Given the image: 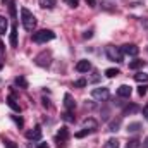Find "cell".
I'll list each match as a JSON object with an SVG mask.
<instances>
[{
    "instance_id": "d590c367",
    "label": "cell",
    "mask_w": 148,
    "mask_h": 148,
    "mask_svg": "<svg viewBox=\"0 0 148 148\" xmlns=\"http://www.w3.org/2000/svg\"><path fill=\"white\" fill-rule=\"evenodd\" d=\"M93 36V31H86V33H84V38H91Z\"/></svg>"
},
{
    "instance_id": "30bf717a",
    "label": "cell",
    "mask_w": 148,
    "mask_h": 148,
    "mask_svg": "<svg viewBox=\"0 0 148 148\" xmlns=\"http://www.w3.org/2000/svg\"><path fill=\"white\" fill-rule=\"evenodd\" d=\"M90 69H91V62L90 60H79L76 64V71L77 73H88Z\"/></svg>"
},
{
    "instance_id": "4316f807",
    "label": "cell",
    "mask_w": 148,
    "mask_h": 148,
    "mask_svg": "<svg viewBox=\"0 0 148 148\" xmlns=\"http://www.w3.org/2000/svg\"><path fill=\"white\" fill-rule=\"evenodd\" d=\"M88 133H91V129H83V131H79V133H76V138H83V136H86Z\"/></svg>"
},
{
    "instance_id": "7a4b0ae2",
    "label": "cell",
    "mask_w": 148,
    "mask_h": 148,
    "mask_svg": "<svg viewBox=\"0 0 148 148\" xmlns=\"http://www.w3.org/2000/svg\"><path fill=\"white\" fill-rule=\"evenodd\" d=\"M105 53H107V59L112 60V62H122V59H124L122 50L119 47H115V45H109L105 48Z\"/></svg>"
},
{
    "instance_id": "f1b7e54d",
    "label": "cell",
    "mask_w": 148,
    "mask_h": 148,
    "mask_svg": "<svg viewBox=\"0 0 148 148\" xmlns=\"http://www.w3.org/2000/svg\"><path fill=\"white\" fill-rule=\"evenodd\" d=\"M66 3H67L69 7H74V9H76V7L79 5V0H66Z\"/></svg>"
},
{
    "instance_id": "2e32d148",
    "label": "cell",
    "mask_w": 148,
    "mask_h": 148,
    "mask_svg": "<svg viewBox=\"0 0 148 148\" xmlns=\"http://www.w3.org/2000/svg\"><path fill=\"white\" fill-rule=\"evenodd\" d=\"M143 66H145V60H141V59H136V60L129 62V69H133V71H136V69H140Z\"/></svg>"
},
{
    "instance_id": "4dcf8cb0",
    "label": "cell",
    "mask_w": 148,
    "mask_h": 148,
    "mask_svg": "<svg viewBox=\"0 0 148 148\" xmlns=\"http://www.w3.org/2000/svg\"><path fill=\"white\" fill-rule=\"evenodd\" d=\"M138 110V107H136V105H131V107H126V109H124V114H129V112H136Z\"/></svg>"
},
{
    "instance_id": "ac0fdd59",
    "label": "cell",
    "mask_w": 148,
    "mask_h": 148,
    "mask_svg": "<svg viewBox=\"0 0 148 148\" xmlns=\"http://www.w3.org/2000/svg\"><path fill=\"white\" fill-rule=\"evenodd\" d=\"M134 79H136L138 83H145V84H148V74H147V73H138V74H134Z\"/></svg>"
},
{
    "instance_id": "d6a6232c",
    "label": "cell",
    "mask_w": 148,
    "mask_h": 148,
    "mask_svg": "<svg viewBox=\"0 0 148 148\" xmlns=\"http://www.w3.org/2000/svg\"><path fill=\"white\" fill-rule=\"evenodd\" d=\"M10 14L16 16V3H14V2H10Z\"/></svg>"
},
{
    "instance_id": "52a82bcc",
    "label": "cell",
    "mask_w": 148,
    "mask_h": 148,
    "mask_svg": "<svg viewBox=\"0 0 148 148\" xmlns=\"http://www.w3.org/2000/svg\"><path fill=\"white\" fill-rule=\"evenodd\" d=\"M26 138L28 140H33V141H40L41 140V127L40 126H35L31 131L26 133Z\"/></svg>"
},
{
    "instance_id": "277c9868",
    "label": "cell",
    "mask_w": 148,
    "mask_h": 148,
    "mask_svg": "<svg viewBox=\"0 0 148 148\" xmlns=\"http://www.w3.org/2000/svg\"><path fill=\"white\" fill-rule=\"evenodd\" d=\"M91 97L95 98V100H98V102H105V100H109V97H110V91H109V88H93L91 90Z\"/></svg>"
},
{
    "instance_id": "7c38bea8",
    "label": "cell",
    "mask_w": 148,
    "mask_h": 148,
    "mask_svg": "<svg viewBox=\"0 0 148 148\" xmlns=\"http://www.w3.org/2000/svg\"><path fill=\"white\" fill-rule=\"evenodd\" d=\"M7 105H9L12 110L21 112V107H19V103L16 102V97H14V95H9V97H7Z\"/></svg>"
},
{
    "instance_id": "74e56055",
    "label": "cell",
    "mask_w": 148,
    "mask_h": 148,
    "mask_svg": "<svg viewBox=\"0 0 148 148\" xmlns=\"http://www.w3.org/2000/svg\"><path fill=\"white\" fill-rule=\"evenodd\" d=\"M38 148H50L47 143H38Z\"/></svg>"
},
{
    "instance_id": "3957f363",
    "label": "cell",
    "mask_w": 148,
    "mask_h": 148,
    "mask_svg": "<svg viewBox=\"0 0 148 148\" xmlns=\"http://www.w3.org/2000/svg\"><path fill=\"white\" fill-rule=\"evenodd\" d=\"M53 38H55V33L52 29H40L36 33H33V41L35 43H47Z\"/></svg>"
},
{
    "instance_id": "f546056e",
    "label": "cell",
    "mask_w": 148,
    "mask_h": 148,
    "mask_svg": "<svg viewBox=\"0 0 148 148\" xmlns=\"http://www.w3.org/2000/svg\"><path fill=\"white\" fill-rule=\"evenodd\" d=\"M64 119H66L67 122H73V121H74L73 114H71V112H69V110H67V112H66V114H64Z\"/></svg>"
},
{
    "instance_id": "603a6c76",
    "label": "cell",
    "mask_w": 148,
    "mask_h": 148,
    "mask_svg": "<svg viewBox=\"0 0 148 148\" xmlns=\"http://www.w3.org/2000/svg\"><path fill=\"white\" fill-rule=\"evenodd\" d=\"M140 127H141L140 122H131V124L127 126V131H129V133H136V131H140Z\"/></svg>"
},
{
    "instance_id": "44dd1931",
    "label": "cell",
    "mask_w": 148,
    "mask_h": 148,
    "mask_svg": "<svg viewBox=\"0 0 148 148\" xmlns=\"http://www.w3.org/2000/svg\"><path fill=\"white\" fill-rule=\"evenodd\" d=\"M121 71L119 69H115V67H110V69H105V76L107 77H115V76H119Z\"/></svg>"
},
{
    "instance_id": "484cf974",
    "label": "cell",
    "mask_w": 148,
    "mask_h": 148,
    "mask_svg": "<svg viewBox=\"0 0 148 148\" xmlns=\"http://www.w3.org/2000/svg\"><path fill=\"white\" fill-rule=\"evenodd\" d=\"M83 86H86V79H77V81H74V88H83Z\"/></svg>"
},
{
    "instance_id": "e575fe53",
    "label": "cell",
    "mask_w": 148,
    "mask_h": 148,
    "mask_svg": "<svg viewBox=\"0 0 148 148\" xmlns=\"http://www.w3.org/2000/svg\"><path fill=\"white\" fill-rule=\"evenodd\" d=\"M143 115H145V117L148 119V103L145 105V107H143Z\"/></svg>"
},
{
    "instance_id": "9c48e42d",
    "label": "cell",
    "mask_w": 148,
    "mask_h": 148,
    "mask_svg": "<svg viewBox=\"0 0 148 148\" xmlns=\"http://www.w3.org/2000/svg\"><path fill=\"white\" fill-rule=\"evenodd\" d=\"M69 140V131H67V127H60V131H59V134H57V143H59V148L62 147V143H66Z\"/></svg>"
},
{
    "instance_id": "7402d4cb",
    "label": "cell",
    "mask_w": 148,
    "mask_h": 148,
    "mask_svg": "<svg viewBox=\"0 0 148 148\" xmlns=\"http://www.w3.org/2000/svg\"><path fill=\"white\" fill-rule=\"evenodd\" d=\"M16 84L21 86V88H28V81H26V77H23V76H17V77H16Z\"/></svg>"
},
{
    "instance_id": "d4e9b609",
    "label": "cell",
    "mask_w": 148,
    "mask_h": 148,
    "mask_svg": "<svg viewBox=\"0 0 148 148\" xmlns=\"http://www.w3.org/2000/svg\"><path fill=\"white\" fill-rule=\"evenodd\" d=\"M147 93H148V86H147V84H143V86H140V88H138V95H140V97H145Z\"/></svg>"
},
{
    "instance_id": "8fae6325",
    "label": "cell",
    "mask_w": 148,
    "mask_h": 148,
    "mask_svg": "<svg viewBox=\"0 0 148 148\" xmlns=\"http://www.w3.org/2000/svg\"><path fill=\"white\" fill-rule=\"evenodd\" d=\"M64 105H66V109H67L69 112L76 109V102H74V98L69 95V93H66V95H64Z\"/></svg>"
},
{
    "instance_id": "5b68a950",
    "label": "cell",
    "mask_w": 148,
    "mask_h": 148,
    "mask_svg": "<svg viewBox=\"0 0 148 148\" xmlns=\"http://www.w3.org/2000/svg\"><path fill=\"white\" fill-rule=\"evenodd\" d=\"M35 62H36L40 67H48L50 62H52V55H50V52H41L40 55H36Z\"/></svg>"
},
{
    "instance_id": "6da1fadb",
    "label": "cell",
    "mask_w": 148,
    "mask_h": 148,
    "mask_svg": "<svg viewBox=\"0 0 148 148\" xmlns=\"http://www.w3.org/2000/svg\"><path fill=\"white\" fill-rule=\"evenodd\" d=\"M21 23H23V26H24L26 31H33V29L36 28V17H35V14H33L29 9H26V7L21 9Z\"/></svg>"
},
{
    "instance_id": "cb8c5ba5",
    "label": "cell",
    "mask_w": 148,
    "mask_h": 148,
    "mask_svg": "<svg viewBox=\"0 0 148 148\" xmlns=\"http://www.w3.org/2000/svg\"><path fill=\"white\" fill-rule=\"evenodd\" d=\"M119 126H121V119H117V121H112L109 127H110V131H117V129H119Z\"/></svg>"
},
{
    "instance_id": "836d02e7",
    "label": "cell",
    "mask_w": 148,
    "mask_h": 148,
    "mask_svg": "<svg viewBox=\"0 0 148 148\" xmlns=\"http://www.w3.org/2000/svg\"><path fill=\"white\" fill-rule=\"evenodd\" d=\"M86 2V5H90V7H95L97 5V0H84Z\"/></svg>"
},
{
    "instance_id": "ffe728a7",
    "label": "cell",
    "mask_w": 148,
    "mask_h": 148,
    "mask_svg": "<svg viewBox=\"0 0 148 148\" xmlns=\"http://www.w3.org/2000/svg\"><path fill=\"white\" fill-rule=\"evenodd\" d=\"M141 141L138 140V138H133V140H129L127 143H126V148H140L141 145H140Z\"/></svg>"
},
{
    "instance_id": "d6986e66",
    "label": "cell",
    "mask_w": 148,
    "mask_h": 148,
    "mask_svg": "<svg viewBox=\"0 0 148 148\" xmlns=\"http://www.w3.org/2000/svg\"><path fill=\"white\" fill-rule=\"evenodd\" d=\"M103 148H119V140H117V138L107 140V143L103 145Z\"/></svg>"
},
{
    "instance_id": "8992f818",
    "label": "cell",
    "mask_w": 148,
    "mask_h": 148,
    "mask_svg": "<svg viewBox=\"0 0 148 148\" xmlns=\"http://www.w3.org/2000/svg\"><path fill=\"white\" fill-rule=\"evenodd\" d=\"M121 50H122V53L131 55V57H136V55L140 53V47H136L134 43H126V45L121 47Z\"/></svg>"
},
{
    "instance_id": "e0dca14e",
    "label": "cell",
    "mask_w": 148,
    "mask_h": 148,
    "mask_svg": "<svg viewBox=\"0 0 148 148\" xmlns=\"http://www.w3.org/2000/svg\"><path fill=\"white\" fill-rule=\"evenodd\" d=\"M83 126H84L86 129H91V131H93V129H97V126H98V122H97L95 119H86V121L83 122Z\"/></svg>"
},
{
    "instance_id": "83f0119b",
    "label": "cell",
    "mask_w": 148,
    "mask_h": 148,
    "mask_svg": "<svg viewBox=\"0 0 148 148\" xmlns=\"http://www.w3.org/2000/svg\"><path fill=\"white\" fill-rule=\"evenodd\" d=\"M3 145H5V148H17L16 147V143L10 141V140H3Z\"/></svg>"
},
{
    "instance_id": "4fadbf2b",
    "label": "cell",
    "mask_w": 148,
    "mask_h": 148,
    "mask_svg": "<svg viewBox=\"0 0 148 148\" xmlns=\"http://www.w3.org/2000/svg\"><path fill=\"white\" fill-rule=\"evenodd\" d=\"M41 9H53L57 5V0H38Z\"/></svg>"
},
{
    "instance_id": "5bb4252c",
    "label": "cell",
    "mask_w": 148,
    "mask_h": 148,
    "mask_svg": "<svg viewBox=\"0 0 148 148\" xmlns=\"http://www.w3.org/2000/svg\"><path fill=\"white\" fill-rule=\"evenodd\" d=\"M7 29H9V21L3 16H0V35H5Z\"/></svg>"
},
{
    "instance_id": "ba28073f",
    "label": "cell",
    "mask_w": 148,
    "mask_h": 148,
    "mask_svg": "<svg viewBox=\"0 0 148 148\" xmlns=\"http://www.w3.org/2000/svg\"><path fill=\"white\" fill-rule=\"evenodd\" d=\"M131 93H133V88H131L129 84H121V86L117 88V95H119L121 98H129Z\"/></svg>"
},
{
    "instance_id": "8d00e7d4",
    "label": "cell",
    "mask_w": 148,
    "mask_h": 148,
    "mask_svg": "<svg viewBox=\"0 0 148 148\" xmlns=\"http://www.w3.org/2000/svg\"><path fill=\"white\" fill-rule=\"evenodd\" d=\"M141 148H148V136L145 138V141H143V145H141Z\"/></svg>"
},
{
    "instance_id": "1f68e13d",
    "label": "cell",
    "mask_w": 148,
    "mask_h": 148,
    "mask_svg": "<svg viewBox=\"0 0 148 148\" xmlns=\"http://www.w3.org/2000/svg\"><path fill=\"white\" fill-rule=\"evenodd\" d=\"M12 119H14V122H16L19 127L23 126V119H21V117H17V115H12Z\"/></svg>"
},
{
    "instance_id": "9a60e30c",
    "label": "cell",
    "mask_w": 148,
    "mask_h": 148,
    "mask_svg": "<svg viewBox=\"0 0 148 148\" xmlns=\"http://www.w3.org/2000/svg\"><path fill=\"white\" fill-rule=\"evenodd\" d=\"M10 45L17 47V26H12L10 29Z\"/></svg>"
}]
</instances>
